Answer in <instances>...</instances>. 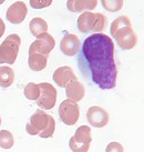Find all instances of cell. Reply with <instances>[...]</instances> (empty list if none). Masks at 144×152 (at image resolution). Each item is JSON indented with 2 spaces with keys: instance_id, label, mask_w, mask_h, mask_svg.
<instances>
[{
  "instance_id": "obj_21",
  "label": "cell",
  "mask_w": 144,
  "mask_h": 152,
  "mask_svg": "<svg viewBox=\"0 0 144 152\" xmlns=\"http://www.w3.org/2000/svg\"><path fill=\"white\" fill-rule=\"evenodd\" d=\"M124 0H101L103 8L110 12H118L123 7Z\"/></svg>"
},
{
  "instance_id": "obj_1",
  "label": "cell",
  "mask_w": 144,
  "mask_h": 152,
  "mask_svg": "<svg viewBox=\"0 0 144 152\" xmlns=\"http://www.w3.org/2000/svg\"><path fill=\"white\" fill-rule=\"evenodd\" d=\"M78 64L83 78L100 89L115 88L118 68L114 59V43L109 36L97 32L85 39L78 53Z\"/></svg>"
},
{
  "instance_id": "obj_27",
  "label": "cell",
  "mask_w": 144,
  "mask_h": 152,
  "mask_svg": "<svg viewBox=\"0 0 144 152\" xmlns=\"http://www.w3.org/2000/svg\"><path fill=\"white\" fill-rule=\"evenodd\" d=\"M0 126H1V117H0Z\"/></svg>"
},
{
  "instance_id": "obj_8",
  "label": "cell",
  "mask_w": 144,
  "mask_h": 152,
  "mask_svg": "<svg viewBox=\"0 0 144 152\" xmlns=\"http://www.w3.org/2000/svg\"><path fill=\"white\" fill-rule=\"evenodd\" d=\"M55 46V38L48 32H43L37 36V40L30 45L29 52H36L40 55L49 56Z\"/></svg>"
},
{
  "instance_id": "obj_25",
  "label": "cell",
  "mask_w": 144,
  "mask_h": 152,
  "mask_svg": "<svg viewBox=\"0 0 144 152\" xmlns=\"http://www.w3.org/2000/svg\"><path fill=\"white\" fill-rule=\"evenodd\" d=\"M4 29H6V26H4V22L2 21V19L0 18V38L4 36Z\"/></svg>"
},
{
  "instance_id": "obj_19",
  "label": "cell",
  "mask_w": 144,
  "mask_h": 152,
  "mask_svg": "<svg viewBox=\"0 0 144 152\" xmlns=\"http://www.w3.org/2000/svg\"><path fill=\"white\" fill-rule=\"evenodd\" d=\"M15 143L12 133L8 130L0 131V148L2 149H11Z\"/></svg>"
},
{
  "instance_id": "obj_24",
  "label": "cell",
  "mask_w": 144,
  "mask_h": 152,
  "mask_svg": "<svg viewBox=\"0 0 144 152\" xmlns=\"http://www.w3.org/2000/svg\"><path fill=\"white\" fill-rule=\"evenodd\" d=\"M106 152H123L124 148L119 143V142H111L105 149Z\"/></svg>"
},
{
  "instance_id": "obj_4",
  "label": "cell",
  "mask_w": 144,
  "mask_h": 152,
  "mask_svg": "<svg viewBox=\"0 0 144 152\" xmlns=\"http://www.w3.org/2000/svg\"><path fill=\"white\" fill-rule=\"evenodd\" d=\"M92 141L91 129L89 126H81L76 130V133L69 141V145L73 152H87L90 149Z\"/></svg>"
},
{
  "instance_id": "obj_16",
  "label": "cell",
  "mask_w": 144,
  "mask_h": 152,
  "mask_svg": "<svg viewBox=\"0 0 144 152\" xmlns=\"http://www.w3.org/2000/svg\"><path fill=\"white\" fill-rule=\"evenodd\" d=\"M28 66L32 71H41L47 67L49 56L40 55L36 52H28Z\"/></svg>"
},
{
  "instance_id": "obj_17",
  "label": "cell",
  "mask_w": 144,
  "mask_h": 152,
  "mask_svg": "<svg viewBox=\"0 0 144 152\" xmlns=\"http://www.w3.org/2000/svg\"><path fill=\"white\" fill-rule=\"evenodd\" d=\"M15 81V72L10 67L1 66L0 67V87L8 88Z\"/></svg>"
},
{
  "instance_id": "obj_18",
  "label": "cell",
  "mask_w": 144,
  "mask_h": 152,
  "mask_svg": "<svg viewBox=\"0 0 144 152\" xmlns=\"http://www.w3.org/2000/svg\"><path fill=\"white\" fill-rule=\"evenodd\" d=\"M29 29H30V32L33 34L34 37H37L40 34L47 32L49 28H48V23L44 19L37 17V18H33L29 22Z\"/></svg>"
},
{
  "instance_id": "obj_3",
  "label": "cell",
  "mask_w": 144,
  "mask_h": 152,
  "mask_svg": "<svg viewBox=\"0 0 144 152\" xmlns=\"http://www.w3.org/2000/svg\"><path fill=\"white\" fill-rule=\"evenodd\" d=\"M21 39L17 34H9L0 45V64H13L19 53Z\"/></svg>"
},
{
  "instance_id": "obj_5",
  "label": "cell",
  "mask_w": 144,
  "mask_h": 152,
  "mask_svg": "<svg viewBox=\"0 0 144 152\" xmlns=\"http://www.w3.org/2000/svg\"><path fill=\"white\" fill-rule=\"evenodd\" d=\"M111 36L115 39L118 46L123 50H131L137 43V36L134 32V30L132 29L131 23L115 30L113 34H111Z\"/></svg>"
},
{
  "instance_id": "obj_15",
  "label": "cell",
  "mask_w": 144,
  "mask_h": 152,
  "mask_svg": "<svg viewBox=\"0 0 144 152\" xmlns=\"http://www.w3.org/2000/svg\"><path fill=\"white\" fill-rule=\"evenodd\" d=\"M95 22V13L91 11H84L78 18V29L82 34H89L93 29Z\"/></svg>"
},
{
  "instance_id": "obj_7",
  "label": "cell",
  "mask_w": 144,
  "mask_h": 152,
  "mask_svg": "<svg viewBox=\"0 0 144 152\" xmlns=\"http://www.w3.org/2000/svg\"><path fill=\"white\" fill-rule=\"evenodd\" d=\"M40 96L37 99V104L42 110H51L57 102V90L51 83H39Z\"/></svg>"
},
{
  "instance_id": "obj_13",
  "label": "cell",
  "mask_w": 144,
  "mask_h": 152,
  "mask_svg": "<svg viewBox=\"0 0 144 152\" xmlns=\"http://www.w3.org/2000/svg\"><path fill=\"white\" fill-rule=\"evenodd\" d=\"M65 94L70 100H73L76 102L81 101L85 96L84 86L79 82L78 79L71 81L70 83L65 86Z\"/></svg>"
},
{
  "instance_id": "obj_10",
  "label": "cell",
  "mask_w": 144,
  "mask_h": 152,
  "mask_svg": "<svg viewBox=\"0 0 144 152\" xmlns=\"http://www.w3.org/2000/svg\"><path fill=\"white\" fill-rule=\"evenodd\" d=\"M27 13H28V8H27L25 2L17 1L8 8L7 12H6V18L10 23L18 25L25 20L27 17Z\"/></svg>"
},
{
  "instance_id": "obj_20",
  "label": "cell",
  "mask_w": 144,
  "mask_h": 152,
  "mask_svg": "<svg viewBox=\"0 0 144 152\" xmlns=\"http://www.w3.org/2000/svg\"><path fill=\"white\" fill-rule=\"evenodd\" d=\"M23 93H25V97L29 100H37L40 96V88H39V85L37 83H33V82H29L28 85L25 87V90H23Z\"/></svg>"
},
{
  "instance_id": "obj_11",
  "label": "cell",
  "mask_w": 144,
  "mask_h": 152,
  "mask_svg": "<svg viewBox=\"0 0 144 152\" xmlns=\"http://www.w3.org/2000/svg\"><path fill=\"white\" fill-rule=\"evenodd\" d=\"M81 49V42L80 39L76 37V34H65L61 42H60V50L62 51V53L68 57H73L79 53Z\"/></svg>"
},
{
  "instance_id": "obj_2",
  "label": "cell",
  "mask_w": 144,
  "mask_h": 152,
  "mask_svg": "<svg viewBox=\"0 0 144 152\" xmlns=\"http://www.w3.org/2000/svg\"><path fill=\"white\" fill-rule=\"evenodd\" d=\"M55 130V121L51 115L43 112V110L39 109L34 112L31 117L27 127L25 131L30 135H37L40 138L48 139L51 138Z\"/></svg>"
},
{
  "instance_id": "obj_12",
  "label": "cell",
  "mask_w": 144,
  "mask_h": 152,
  "mask_svg": "<svg viewBox=\"0 0 144 152\" xmlns=\"http://www.w3.org/2000/svg\"><path fill=\"white\" fill-rule=\"evenodd\" d=\"M73 80H76V76L72 70V68L68 66L58 68L53 72V81L55 82V85L61 88H65V86Z\"/></svg>"
},
{
  "instance_id": "obj_23",
  "label": "cell",
  "mask_w": 144,
  "mask_h": 152,
  "mask_svg": "<svg viewBox=\"0 0 144 152\" xmlns=\"http://www.w3.org/2000/svg\"><path fill=\"white\" fill-rule=\"evenodd\" d=\"M53 0H30V6L33 9H43L52 4Z\"/></svg>"
},
{
  "instance_id": "obj_26",
  "label": "cell",
  "mask_w": 144,
  "mask_h": 152,
  "mask_svg": "<svg viewBox=\"0 0 144 152\" xmlns=\"http://www.w3.org/2000/svg\"><path fill=\"white\" fill-rule=\"evenodd\" d=\"M4 1H6V0H0V4H2L4 2Z\"/></svg>"
},
{
  "instance_id": "obj_14",
  "label": "cell",
  "mask_w": 144,
  "mask_h": 152,
  "mask_svg": "<svg viewBox=\"0 0 144 152\" xmlns=\"http://www.w3.org/2000/svg\"><path fill=\"white\" fill-rule=\"evenodd\" d=\"M97 6V0H68L67 8L71 12H84L93 10Z\"/></svg>"
},
{
  "instance_id": "obj_9",
  "label": "cell",
  "mask_w": 144,
  "mask_h": 152,
  "mask_svg": "<svg viewBox=\"0 0 144 152\" xmlns=\"http://www.w3.org/2000/svg\"><path fill=\"white\" fill-rule=\"evenodd\" d=\"M87 119H88V122H89L90 126L97 128V129H101V128H104L109 123L110 115H109L105 109H103L101 107L93 106L90 107L89 110H88Z\"/></svg>"
},
{
  "instance_id": "obj_22",
  "label": "cell",
  "mask_w": 144,
  "mask_h": 152,
  "mask_svg": "<svg viewBox=\"0 0 144 152\" xmlns=\"http://www.w3.org/2000/svg\"><path fill=\"white\" fill-rule=\"evenodd\" d=\"M108 26V18L100 12L95 13V22H94L92 32H101L102 30H104Z\"/></svg>"
},
{
  "instance_id": "obj_6",
  "label": "cell",
  "mask_w": 144,
  "mask_h": 152,
  "mask_svg": "<svg viewBox=\"0 0 144 152\" xmlns=\"http://www.w3.org/2000/svg\"><path fill=\"white\" fill-rule=\"evenodd\" d=\"M58 112H59L60 120L67 126L76 124L80 118V107L78 106L76 101L70 99H67L61 102Z\"/></svg>"
}]
</instances>
